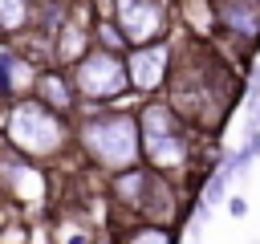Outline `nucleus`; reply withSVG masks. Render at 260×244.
Wrapping results in <instances>:
<instances>
[{
  "label": "nucleus",
  "instance_id": "f257e3e1",
  "mask_svg": "<svg viewBox=\"0 0 260 244\" xmlns=\"http://www.w3.org/2000/svg\"><path fill=\"white\" fill-rule=\"evenodd\" d=\"M81 138H85L89 155L106 167H130L138 159V122L126 114H106V118L85 122Z\"/></svg>",
  "mask_w": 260,
  "mask_h": 244
},
{
  "label": "nucleus",
  "instance_id": "f03ea898",
  "mask_svg": "<svg viewBox=\"0 0 260 244\" xmlns=\"http://www.w3.org/2000/svg\"><path fill=\"white\" fill-rule=\"evenodd\" d=\"M8 130H12V142L20 150H28V155H49V150L61 146V122L37 102H20L12 110V126Z\"/></svg>",
  "mask_w": 260,
  "mask_h": 244
},
{
  "label": "nucleus",
  "instance_id": "7ed1b4c3",
  "mask_svg": "<svg viewBox=\"0 0 260 244\" xmlns=\"http://www.w3.org/2000/svg\"><path fill=\"white\" fill-rule=\"evenodd\" d=\"M138 146L146 150V159H150L154 167H179V163L187 159V146H183V138H179V130H175V118H171V110H162V106H146Z\"/></svg>",
  "mask_w": 260,
  "mask_h": 244
},
{
  "label": "nucleus",
  "instance_id": "20e7f679",
  "mask_svg": "<svg viewBox=\"0 0 260 244\" xmlns=\"http://www.w3.org/2000/svg\"><path fill=\"white\" fill-rule=\"evenodd\" d=\"M77 85L89 98H114V94L126 89V65L114 53H89L77 65Z\"/></svg>",
  "mask_w": 260,
  "mask_h": 244
},
{
  "label": "nucleus",
  "instance_id": "39448f33",
  "mask_svg": "<svg viewBox=\"0 0 260 244\" xmlns=\"http://www.w3.org/2000/svg\"><path fill=\"white\" fill-rule=\"evenodd\" d=\"M118 20H122L126 41H150V37L162 28V8H158L154 0H122Z\"/></svg>",
  "mask_w": 260,
  "mask_h": 244
},
{
  "label": "nucleus",
  "instance_id": "423d86ee",
  "mask_svg": "<svg viewBox=\"0 0 260 244\" xmlns=\"http://www.w3.org/2000/svg\"><path fill=\"white\" fill-rule=\"evenodd\" d=\"M167 73V45H146V49H134L130 53V65H126V77L138 85V89H154Z\"/></svg>",
  "mask_w": 260,
  "mask_h": 244
},
{
  "label": "nucleus",
  "instance_id": "0eeeda50",
  "mask_svg": "<svg viewBox=\"0 0 260 244\" xmlns=\"http://www.w3.org/2000/svg\"><path fill=\"white\" fill-rule=\"evenodd\" d=\"M219 16H223V24L236 28L240 37H260V4H256V0H223Z\"/></svg>",
  "mask_w": 260,
  "mask_h": 244
},
{
  "label": "nucleus",
  "instance_id": "6e6552de",
  "mask_svg": "<svg viewBox=\"0 0 260 244\" xmlns=\"http://www.w3.org/2000/svg\"><path fill=\"white\" fill-rule=\"evenodd\" d=\"M41 98L53 106V110H69L73 106V89H69V81L61 77V73H41Z\"/></svg>",
  "mask_w": 260,
  "mask_h": 244
},
{
  "label": "nucleus",
  "instance_id": "1a4fd4ad",
  "mask_svg": "<svg viewBox=\"0 0 260 244\" xmlns=\"http://www.w3.org/2000/svg\"><path fill=\"white\" fill-rule=\"evenodd\" d=\"M28 77H32V69H28L20 57L0 53V89H4V94H12V89H20V85H28Z\"/></svg>",
  "mask_w": 260,
  "mask_h": 244
},
{
  "label": "nucleus",
  "instance_id": "9d476101",
  "mask_svg": "<svg viewBox=\"0 0 260 244\" xmlns=\"http://www.w3.org/2000/svg\"><path fill=\"white\" fill-rule=\"evenodd\" d=\"M28 20L24 0H0V28H20Z\"/></svg>",
  "mask_w": 260,
  "mask_h": 244
},
{
  "label": "nucleus",
  "instance_id": "9b49d317",
  "mask_svg": "<svg viewBox=\"0 0 260 244\" xmlns=\"http://www.w3.org/2000/svg\"><path fill=\"white\" fill-rule=\"evenodd\" d=\"M126 244H171V236H167L162 228H142V232H134Z\"/></svg>",
  "mask_w": 260,
  "mask_h": 244
},
{
  "label": "nucleus",
  "instance_id": "f8f14e48",
  "mask_svg": "<svg viewBox=\"0 0 260 244\" xmlns=\"http://www.w3.org/2000/svg\"><path fill=\"white\" fill-rule=\"evenodd\" d=\"M81 53V33L77 28H65L61 33V57H77Z\"/></svg>",
  "mask_w": 260,
  "mask_h": 244
},
{
  "label": "nucleus",
  "instance_id": "ddd939ff",
  "mask_svg": "<svg viewBox=\"0 0 260 244\" xmlns=\"http://www.w3.org/2000/svg\"><path fill=\"white\" fill-rule=\"evenodd\" d=\"M223 183H228V175H223V171H219V175H215V179H211V187H207V203H215V199H219V195H223Z\"/></svg>",
  "mask_w": 260,
  "mask_h": 244
}]
</instances>
